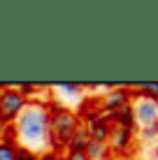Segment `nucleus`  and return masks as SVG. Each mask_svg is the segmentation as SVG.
I'll use <instances>...</instances> for the list:
<instances>
[{
    "label": "nucleus",
    "mask_w": 158,
    "mask_h": 160,
    "mask_svg": "<svg viewBox=\"0 0 158 160\" xmlns=\"http://www.w3.org/2000/svg\"><path fill=\"white\" fill-rule=\"evenodd\" d=\"M86 128H89L91 142H105V144H107V139H110V135H112V128H114V125L110 123V118H107V116H100L98 121L89 123Z\"/></svg>",
    "instance_id": "9"
},
{
    "label": "nucleus",
    "mask_w": 158,
    "mask_h": 160,
    "mask_svg": "<svg viewBox=\"0 0 158 160\" xmlns=\"http://www.w3.org/2000/svg\"><path fill=\"white\" fill-rule=\"evenodd\" d=\"M54 91L58 93V98L61 100H79L81 98V93H84V86L81 84H58V86H54Z\"/></svg>",
    "instance_id": "12"
},
{
    "label": "nucleus",
    "mask_w": 158,
    "mask_h": 160,
    "mask_svg": "<svg viewBox=\"0 0 158 160\" xmlns=\"http://www.w3.org/2000/svg\"><path fill=\"white\" fill-rule=\"evenodd\" d=\"M47 112H49V130H51L49 151L61 153L63 148H68L74 132L81 128V121L77 118V114L72 109L63 107V104H56V102H49Z\"/></svg>",
    "instance_id": "2"
},
{
    "label": "nucleus",
    "mask_w": 158,
    "mask_h": 160,
    "mask_svg": "<svg viewBox=\"0 0 158 160\" xmlns=\"http://www.w3.org/2000/svg\"><path fill=\"white\" fill-rule=\"evenodd\" d=\"M0 160H16V146L0 142Z\"/></svg>",
    "instance_id": "14"
},
{
    "label": "nucleus",
    "mask_w": 158,
    "mask_h": 160,
    "mask_svg": "<svg viewBox=\"0 0 158 160\" xmlns=\"http://www.w3.org/2000/svg\"><path fill=\"white\" fill-rule=\"evenodd\" d=\"M14 130H16L19 146L28 148V151H35V153L49 151L51 130H49L47 102H28V107L14 121Z\"/></svg>",
    "instance_id": "1"
},
{
    "label": "nucleus",
    "mask_w": 158,
    "mask_h": 160,
    "mask_svg": "<svg viewBox=\"0 0 158 160\" xmlns=\"http://www.w3.org/2000/svg\"><path fill=\"white\" fill-rule=\"evenodd\" d=\"M142 139H146V142H151V139H158V123L142 125Z\"/></svg>",
    "instance_id": "15"
},
{
    "label": "nucleus",
    "mask_w": 158,
    "mask_h": 160,
    "mask_svg": "<svg viewBox=\"0 0 158 160\" xmlns=\"http://www.w3.org/2000/svg\"><path fill=\"white\" fill-rule=\"evenodd\" d=\"M135 144V130H126V128H112V135L107 139L112 156H128L133 151Z\"/></svg>",
    "instance_id": "5"
},
{
    "label": "nucleus",
    "mask_w": 158,
    "mask_h": 160,
    "mask_svg": "<svg viewBox=\"0 0 158 160\" xmlns=\"http://www.w3.org/2000/svg\"><path fill=\"white\" fill-rule=\"evenodd\" d=\"M28 98L9 84L5 91H0V125H9L19 118V114L28 107Z\"/></svg>",
    "instance_id": "3"
},
{
    "label": "nucleus",
    "mask_w": 158,
    "mask_h": 160,
    "mask_svg": "<svg viewBox=\"0 0 158 160\" xmlns=\"http://www.w3.org/2000/svg\"><path fill=\"white\" fill-rule=\"evenodd\" d=\"M37 156H40V153L28 151V148H23V146H16V160H37Z\"/></svg>",
    "instance_id": "17"
},
{
    "label": "nucleus",
    "mask_w": 158,
    "mask_h": 160,
    "mask_svg": "<svg viewBox=\"0 0 158 160\" xmlns=\"http://www.w3.org/2000/svg\"><path fill=\"white\" fill-rule=\"evenodd\" d=\"M107 118H110V123L114 128H126V130H135V112H133V104H126V107L116 109V112L112 114H105Z\"/></svg>",
    "instance_id": "8"
},
{
    "label": "nucleus",
    "mask_w": 158,
    "mask_h": 160,
    "mask_svg": "<svg viewBox=\"0 0 158 160\" xmlns=\"http://www.w3.org/2000/svg\"><path fill=\"white\" fill-rule=\"evenodd\" d=\"M14 88H19V91H21V93H23V95L30 100L33 93H37L40 88H44V86H40V84H14Z\"/></svg>",
    "instance_id": "16"
},
{
    "label": "nucleus",
    "mask_w": 158,
    "mask_h": 160,
    "mask_svg": "<svg viewBox=\"0 0 158 160\" xmlns=\"http://www.w3.org/2000/svg\"><path fill=\"white\" fill-rule=\"evenodd\" d=\"M89 142H91L89 128H86V125H81V128L74 132V137L70 139V144H68V153H84V151H86V146H89Z\"/></svg>",
    "instance_id": "10"
},
{
    "label": "nucleus",
    "mask_w": 158,
    "mask_h": 160,
    "mask_svg": "<svg viewBox=\"0 0 158 160\" xmlns=\"http://www.w3.org/2000/svg\"><path fill=\"white\" fill-rule=\"evenodd\" d=\"M133 112H135V123L140 125H151L158 123V104L144 98H135L133 100Z\"/></svg>",
    "instance_id": "6"
},
{
    "label": "nucleus",
    "mask_w": 158,
    "mask_h": 160,
    "mask_svg": "<svg viewBox=\"0 0 158 160\" xmlns=\"http://www.w3.org/2000/svg\"><path fill=\"white\" fill-rule=\"evenodd\" d=\"M135 95H133V86H116L112 91H107L105 95L100 98V107H102V114H112L116 109L126 107V104H133Z\"/></svg>",
    "instance_id": "4"
},
{
    "label": "nucleus",
    "mask_w": 158,
    "mask_h": 160,
    "mask_svg": "<svg viewBox=\"0 0 158 160\" xmlns=\"http://www.w3.org/2000/svg\"><path fill=\"white\" fill-rule=\"evenodd\" d=\"M74 114H77V118L81 121V125L84 123H93V121H98L100 116H105V114H102V107H100V100H95V98L84 100Z\"/></svg>",
    "instance_id": "7"
},
{
    "label": "nucleus",
    "mask_w": 158,
    "mask_h": 160,
    "mask_svg": "<svg viewBox=\"0 0 158 160\" xmlns=\"http://www.w3.org/2000/svg\"><path fill=\"white\" fill-rule=\"evenodd\" d=\"M84 156L89 160H110L112 153H110V146H107L105 142H89Z\"/></svg>",
    "instance_id": "11"
},
{
    "label": "nucleus",
    "mask_w": 158,
    "mask_h": 160,
    "mask_svg": "<svg viewBox=\"0 0 158 160\" xmlns=\"http://www.w3.org/2000/svg\"><path fill=\"white\" fill-rule=\"evenodd\" d=\"M133 95L135 98H144V100H151L158 104V84H140L133 86Z\"/></svg>",
    "instance_id": "13"
},
{
    "label": "nucleus",
    "mask_w": 158,
    "mask_h": 160,
    "mask_svg": "<svg viewBox=\"0 0 158 160\" xmlns=\"http://www.w3.org/2000/svg\"><path fill=\"white\" fill-rule=\"evenodd\" d=\"M63 160H89V158H86L84 153H65Z\"/></svg>",
    "instance_id": "19"
},
{
    "label": "nucleus",
    "mask_w": 158,
    "mask_h": 160,
    "mask_svg": "<svg viewBox=\"0 0 158 160\" xmlns=\"http://www.w3.org/2000/svg\"><path fill=\"white\" fill-rule=\"evenodd\" d=\"M37 160H63V153H56V151H42Z\"/></svg>",
    "instance_id": "18"
}]
</instances>
